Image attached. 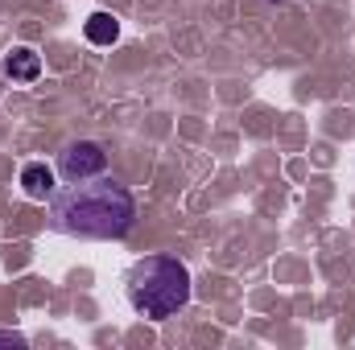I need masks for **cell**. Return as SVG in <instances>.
Returning a JSON list of instances; mask_svg holds the SVG:
<instances>
[{
    "label": "cell",
    "mask_w": 355,
    "mask_h": 350,
    "mask_svg": "<svg viewBox=\"0 0 355 350\" xmlns=\"http://www.w3.org/2000/svg\"><path fill=\"white\" fill-rule=\"evenodd\" d=\"M132 219H137V202L112 177L71 181L54 198V223L79 239H124L132 231Z\"/></svg>",
    "instance_id": "1"
},
{
    "label": "cell",
    "mask_w": 355,
    "mask_h": 350,
    "mask_svg": "<svg viewBox=\"0 0 355 350\" xmlns=\"http://www.w3.org/2000/svg\"><path fill=\"white\" fill-rule=\"evenodd\" d=\"M190 301V272L174 256H145L128 272V305L149 317L166 322Z\"/></svg>",
    "instance_id": "2"
},
{
    "label": "cell",
    "mask_w": 355,
    "mask_h": 350,
    "mask_svg": "<svg viewBox=\"0 0 355 350\" xmlns=\"http://www.w3.org/2000/svg\"><path fill=\"white\" fill-rule=\"evenodd\" d=\"M107 165V153L95 145V140H71L62 153H58V174L67 181H87V177H99Z\"/></svg>",
    "instance_id": "3"
},
{
    "label": "cell",
    "mask_w": 355,
    "mask_h": 350,
    "mask_svg": "<svg viewBox=\"0 0 355 350\" xmlns=\"http://www.w3.org/2000/svg\"><path fill=\"white\" fill-rule=\"evenodd\" d=\"M4 75L12 83H33V79H42V58L29 46H17L12 54H4Z\"/></svg>",
    "instance_id": "4"
},
{
    "label": "cell",
    "mask_w": 355,
    "mask_h": 350,
    "mask_svg": "<svg viewBox=\"0 0 355 350\" xmlns=\"http://www.w3.org/2000/svg\"><path fill=\"white\" fill-rule=\"evenodd\" d=\"M21 190H25L29 198L46 202V198L54 194V169H50V165H42V161L25 165V169H21Z\"/></svg>",
    "instance_id": "5"
},
{
    "label": "cell",
    "mask_w": 355,
    "mask_h": 350,
    "mask_svg": "<svg viewBox=\"0 0 355 350\" xmlns=\"http://www.w3.org/2000/svg\"><path fill=\"white\" fill-rule=\"evenodd\" d=\"M83 33H87L91 46H112V42L120 37V21H116L112 12H91L87 25H83Z\"/></svg>",
    "instance_id": "6"
},
{
    "label": "cell",
    "mask_w": 355,
    "mask_h": 350,
    "mask_svg": "<svg viewBox=\"0 0 355 350\" xmlns=\"http://www.w3.org/2000/svg\"><path fill=\"white\" fill-rule=\"evenodd\" d=\"M0 347H25V334H17V330H0Z\"/></svg>",
    "instance_id": "7"
},
{
    "label": "cell",
    "mask_w": 355,
    "mask_h": 350,
    "mask_svg": "<svg viewBox=\"0 0 355 350\" xmlns=\"http://www.w3.org/2000/svg\"><path fill=\"white\" fill-rule=\"evenodd\" d=\"M272 4H281V0H272Z\"/></svg>",
    "instance_id": "8"
}]
</instances>
